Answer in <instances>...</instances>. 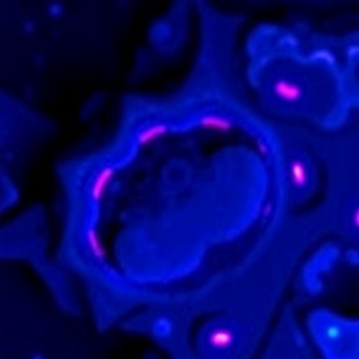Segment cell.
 Here are the masks:
<instances>
[{"label": "cell", "instance_id": "obj_7", "mask_svg": "<svg viewBox=\"0 0 359 359\" xmlns=\"http://www.w3.org/2000/svg\"><path fill=\"white\" fill-rule=\"evenodd\" d=\"M170 130L165 123H154L140 129L135 135V142L138 146H144L165 135Z\"/></svg>", "mask_w": 359, "mask_h": 359}, {"label": "cell", "instance_id": "obj_3", "mask_svg": "<svg viewBox=\"0 0 359 359\" xmlns=\"http://www.w3.org/2000/svg\"><path fill=\"white\" fill-rule=\"evenodd\" d=\"M241 316L224 314L206 322L197 338V351L203 358H245L252 354L259 331Z\"/></svg>", "mask_w": 359, "mask_h": 359}, {"label": "cell", "instance_id": "obj_4", "mask_svg": "<svg viewBox=\"0 0 359 359\" xmlns=\"http://www.w3.org/2000/svg\"><path fill=\"white\" fill-rule=\"evenodd\" d=\"M306 325L321 354L327 359L359 358V321L326 308L309 312Z\"/></svg>", "mask_w": 359, "mask_h": 359}, {"label": "cell", "instance_id": "obj_6", "mask_svg": "<svg viewBox=\"0 0 359 359\" xmlns=\"http://www.w3.org/2000/svg\"><path fill=\"white\" fill-rule=\"evenodd\" d=\"M196 123L203 128L226 132L231 130L234 127L236 121L228 116L209 113L199 116Z\"/></svg>", "mask_w": 359, "mask_h": 359}, {"label": "cell", "instance_id": "obj_2", "mask_svg": "<svg viewBox=\"0 0 359 359\" xmlns=\"http://www.w3.org/2000/svg\"><path fill=\"white\" fill-rule=\"evenodd\" d=\"M280 165L289 206L301 205L319 184V157L315 132L279 122Z\"/></svg>", "mask_w": 359, "mask_h": 359}, {"label": "cell", "instance_id": "obj_1", "mask_svg": "<svg viewBox=\"0 0 359 359\" xmlns=\"http://www.w3.org/2000/svg\"><path fill=\"white\" fill-rule=\"evenodd\" d=\"M246 46L248 81L270 116L332 133L358 109V30L333 34L303 22H263Z\"/></svg>", "mask_w": 359, "mask_h": 359}, {"label": "cell", "instance_id": "obj_5", "mask_svg": "<svg viewBox=\"0 0 359 359\" xmlns=\"http://www.w3.org/2000/svg\"><path fill=\"white\" fill-rule=\"evenodd\" d=\"M264 358L282 359L315 358L291 309L287 308L283 313L264 351Z\"/></svg>", "mask_w": 359, "mask_h": 359}]
</instances>
